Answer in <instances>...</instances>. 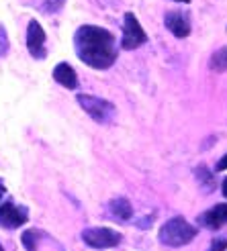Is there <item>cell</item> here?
Returning a JSON list of instances; mask_svg holds the SVG:
<instances>
[{
	"label": "cell",
	"mask_w": 227,
	"mask_h": 251,
	"mask_svg": "<svg viewBox=\"0 0 227 251\" xmlns=\"http://www.w3.org/2000/svg\"><path fill=\"white\" fill-rule=\"evenodd\" d=\"M74 47L78 57L94 70H107L117 59V43L107 29L84 25L74 35Z\"/></svg>",
	"instance_id": "cell-1"
},
{
	"label": "cell",
	"mask_w": 227,
	"mask_h": 251,
	"mask_svg": "<svg viewBox=\"0 0 227 251\" xmlns=\"http://www.w3.org/2000/svg\"><path fill=\"white\" fill-rule=\"evenodd\" d=\"M195 235H197V229L191 223H186L182 217H174L162 225L160 241L170 247H182L186 243H191L195 239Z\"/></svg>",
	"instance_id": "cell-2"
},
{
	"label": "cell",
	"mask_w": 227,
	"mask_h": 251,
	"mask_svg": "<svg viewBox=\"0 0 227 251\" xmlns=\"http://www.w3.org/2000/svg\"><path fill=\"white\" fill-rule=\"evenodd\" d=\"M78 104L84 108L86 115H90L92 121H96L100 125L111 123L113 117H115V106H113L109 100L96 98L90 94H78Z\"/></svg>",
	"instance_id": "cell-3"
},
{
	"label": "cell",
	"mask_w": 227,
	"mask_h": 251,
	"mask_svg": "<svg viewBox=\"0 0 227 251\" xmlns=\"http://www.w3.org/2000/svg\"><path fill=\"white\" fill-rule=\"evenodd\" d=\"M145 41H147V35L140 25V21H137V17L133 12H127L123 19V39H121L123 49H137Z\"/></svg>",
	"instance_id": "cell-4"
},
{
	"label": "cell",
	"mask_w": 227,
	"mask_h": 251,
	"mask_svg": "<svg viewBox=\"0 0 227 251\" xmlns=\"http://www.w3.org/2000/svg\"><path fill=\"white\" fill-rule=\"evenodd\" d=\"M82 239L86 245H90L94 249H107V247H115L121 243V233L107 229V227H92L82 233Z\"/></svg>",
	"instance_id": "cell-5"
},
{
	"label": "cell",
	"mask_w": 227,
	"mask_h": 251,
	"mask_svg": "<svg viewBox=\"0 0 227 251\" xmlns=\"http://www.w3.org/2000/svg\"><path fill=\"white\" fill-rule=\"evenodd\" d=\"M29 219V212L25 206H17L12 202L0 204V227L4 229H19Z\"/></svg>",
	"instance_id": "cell-6"
},
{
	"label": "cell",
	"mask_w": 227,
	"mask_h": 251,
	"mask_svg": "<svg viewBox=\"0 0 227 251\" xmlns=\"http://www.w3.org/2000/svg\"><path fill=\"white\" fill-rule=\"evenodd\" d=\"M27 49L35 59H45L47 49H45V31L37 21L29 23L27 29Z\"/></svg>",
	"instance_id": "cell-7"
},
{
	"label": "cell",
	"mask_w": 227,
	"mask_h": 251,
	"mask_svg": "<svg viewBox=\"0 0 227 251\" xmlns=\"http://www.w3.org/2000/svg\"><path fill=\"white\" fill-rule=\"evenodd\" d=\"M164 23H166L168 31L178 37V39H182V37H186L188 33H191V21H188V15L182 10H172L166 15V19H164Z\"/></svg>",
	"instance_id": "cell-8"
},
{
	"label": "cell",
	"mask_w": 227,
	"mask_h": 251,
	"mask_svg": "<svg viewBox=\"0 0 227 251\" xmlns=\"http://www.w3.org/2000/svg\"><path fill=\"white\" fill-rule=\"evenodd\" d=\"M199 223L207 229H221L223 225H227V204H217L203 212L199 219Z\"/></svg>",
	"instance_id": "cell-9"
},
{
	"label": "cell",
	"mask_w": 227,
	"mask_h": 251,
	"mask_svg": "<svg viewBox=\"0 0 227 251\" xmlns=\"http://www.w3.org/2000/svg\"><path fill=\"white\" fill-rule=\"evenodd\" d=\"M54 80L57 84H61L64 88H70V90H76L78 88V76H76V72L72 66H68L66 61H61V64L56 66L54 70Z\"/></svg>",
	"instance_id": "cell-10"
},
{
	"label": "cell",
	"mask_w": 227,
	"mask_h": 251,
	"mask_svg": "<svg viewBox=\"0 0 227 251\" xmlns=\"http://www.w3.org/2000/svg\"><path fill=\"white\" fill-rule=\"evenodd\" d=\"M109 208H111V215L115 217V219H119V221H129L131 215H133V208H131L127 198H115V200H111Z\"/></svg>",
	"instance_id": "cell-11"
},
{
	"label": "cell",
	"mask_w": 227,
	"mask_h": 251,
	"mask_svg": "<svg viewBox=\"0 0 227 251\" xmlns=\"http://www.w3.org/2000/svg\"><path fill=\"white\" fill-rule=\"evenodd\" d=\"M209 66H211V70H215V72H225L227 70V47H221L219 51L213 53Z\"/></svg>",
	"instance_id": "cell-12"
},
{
	"label": "cell",
	"mask_w": 227,
	"mask_h": 251,
	"mask_svg": "<svg viewBox=\"0 0 227 251\" xmlns=\"http://www.w3.org/2000/svg\"><path fill=\"white\" fill-rule=\"evenodd\" d=\"M35 231H27L23 233V243L27 247V251H37V241H35Z\"/></svg>",
	"instance_id": "cell-13"
},
{
	"label": "cell",
	"mask_w": 227,
	"mask_h": 251,
	"mask_svg": "<svg viewBox=\"0 0 227 251\" xmlns=\"http://www.w3.org/2000/svg\"><path fill=\"white\" fill-rule=\"evenodd\" d=\"M64 2L66 0H45L43 2V12H57L64 8Z\"/></svg>",
	"instance_id": "cell-14"
},
{
	"label": "cell",
	"mask_w": 227,
	"mask_h": 251,
	"mask_svg": "<svg viewBox=\"0 0 227 251\" xmlns=\"http://www.w3.org/2000/svg\"><path fill=\"white\" fill-rule=\"evenodd\" d=\"M225 249H227V239H215L211 243L209 251H225Z\"/></svg>",
	"instance_id": "cell-15"
},
{
	"label": "cell",
	"mask_w": 227,
	"mask_h": 251,
	"mask_svg": "<svg viewBox=\"0 0 227 251\" xmlns=\"http://www.w3.org/2000/svg\"><path fill=\"white\" fill-rule=\"evenodd\" d=\"M223 170H227V153L219 159V164H217V172H223Z\"/></svg>",
	"instance_id": "cell-16"
},
{
	"label": "cell",
	"mask_w": 227,
	"mask_h": 251,
	"mask_svg": "<svg viewBox=\"0 0 227 251\" xmlns=\"http://www.w3.org/2000/svg\"><path fill=\"white\" fill-rule=\"evenodd\" d=\"M4 192H6V188H4V184H2V180H0V200H2V196H4Z\"/></svg>",
	"instance_id": "cell-17"
},
{
	"label": "cell",
	"mask_w": 227,
	"mask_h": 251,
	"mask_svg": "<svg viewBox=\"0 0 227 251\" xmlns=\"http://www.w3.org/2000/svg\"><path fill=\"white\" fill-rule=\"evenodd\" d=\"M221 188H223V196L227 198V178L223 180V186H221Z\"/></svg>",
	"instance_id": "cell-18"
},
{
	"label": "cell",
	"mask_w": 227,
	"mask_h": 251,
	"mask_svg": "<svg viewBox=\"0 0 227 251\" xmlns=\"http://www.w3.org/2000/svg\"><path fill=\"white\" fill-rule=\"evenodd\" d=\"M176 2H191V0H176Z\"/></svg>",
	"instance_id": "cell-19"
},
{
	"label": "cell",
	"mask_w": 227,
	"mask_h": 251,
	"mask_svg": "<svg viewBox=\"0 0 227 251\" xmlns=\"http://www.w3.org/2000/svg\"><path fill=\"white\" fill-rule=\"evenodd\" d=\"M0 251H4V249H2V245H0Z\"/></svg>",
	"instance_id": "cell-20"
}]
</instances>
